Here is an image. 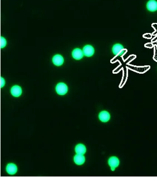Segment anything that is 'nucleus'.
<instances>
[{
    "label": "nucleus",
    "instance_id": "obj_5",
    "mask_svg": "<svg viewBox=\"0 0 157 177\" xmlns=\"http://www.w3.org/2000/svg\"><path fill=\"white\" fill-rule=\"evenodd\" d=\"M84 55V54L83 51H82L81 49H78V48L74 49L72 53L73 57L76 60H79L83 58Z\"/></svg>",
    "mask_w": 157,
    "mask_h": 177
},
{
    "label": "nucleus",
    "instance_id": "obj_1",
    "mask_svg": "<svg viewBox=\"0 0 157 177\" xmlns=\"http://www.w3.org/2000/svg\"><path fill=\"white\" fill-rule=\"evenodd\" d=\"M112 51H113V54L115 56H122L125 52L124 47L120 44H115L113 47Z\"/></svg>",
    "mask_w": 157,
    "mask_h": 177
},
{
    "label": "nucleus",
    "instance_id": "obj_13",
    "mask_svg": "<svg viewBox=\"0 0 157 177\" xmlns=\"http://www.w3.org/2000/svg\"><path fill=\"white\" fill-rule=\"evenodd\" d=\"M6 39L3 37H1V41H0V45H1V47L3 48L6 46Z\"/></svg>",
    "mask_w": 157,
    "mask_h": 177
},
{
    "label": "nucleus",
    "instance_id": "obj_11",
    "mask_svg": "<svg viewBox=\"0 0 157 177\" xmlns=\"http://www.w3.org/2000/svg\"><path fill=\"white\" fill-rule=\"evenodd\" d=\"M85 157L84 155L82 154H77L74 157V161L75 163L79 165L83 164L85 162Z\"/></svg>",
    "mask_w": 157,
    "mask_h": 177
},
{
    "label": "nucleus",
    "instance_id": "obj_4",
    "mask_svg": "<svg viewBox=\"0 0 157 177\" xmlns=\"http://www.w3.org/2000/svg\"><path fill=\"white\" fill-rule=\"evenodd\" d=\"M83 51L84 56H88V57L92 56L94 53V47L92 46L89 45H86V46L84 47Z\"/></svg>",
    "mask_w": 157,
    "mask_h": 177
},
{
    "label": "nucleus",
    "instance_id": "obj_10",
    "mask_svg": "<svg viewBox=\"0 0 157 177\" xmlns=\"http://www.w3.org/2000/svg\"><path fill=\"white\" fill-rule=\"evenodd\" d=\"M64 60L63 57L59 54L55 55L53 57V62L54 64L57 66H60L62 65L64 63Z\"/></svg>",
    "mask_w": 157,
    "mask_h": 177
},
{
    "label": "nucleus",
    "instance_id": "obj_9",
    "mask_svg": "<svg viewBox=\"0 0 157 177\" xmlns=\"http://www.w3.org/2000/svg\"><path fill=\"white\" fill-rule=\"evenodd\" d=\"M111 117L109 113L107 111H102L99 115V118L100 121L104 122H108Z\"/></svg>",
    "mask_w": 157,
    "mask_h": 177
},
{
    "label": "nucleus",
    "instance_id": "obj_2",
    "mask_svg": "<svg viewBox=\"0 0 157 177\" xmlns=\"http://www.w3.org/2000/svg\"><path fill=\"white\" fill-rule=\"evenodd\" d=\"M56 91L60 95H64L67 92V87L64 83H60L56 85Z\"/></svg>",
    "mask_w": 157,
    "mask_h": 177
},
{
    "label": "nucleus",
    "instance_id": "obj_8",
    "mask_svg": "<svg viewBox=\"0 0 157 177\" xmlns=\"http://www.w3.org/2000/svg\"><path fill=\"white\" fill-rule=\"evenodd\" d=\"M147 7L149 11L154 12L157 10V2L155 0H150L147 3Z\"/></svg>",
    "mask_w": 157,
    "mask_h": 177
},
{
    "label": "nucleus",
    "instance_id": "obj_12",
    "mask_svg": "<svg viewBox=\"0 0 157 177\" xmlns=\"http://www.w3.org/2000/svg\"><path fill=\"white\" fill-rule=\"evenodd\" d=\"M75 152L77 154L84 155L86 152V148L83 144H78L75 148Z\"/></svg>",
    "mask_w": 157,
    "mask_h": 177
},
{
    "label": "nucleus",
    "instance_id": "obj_3",
    "mask_svg": "<svg viewBox=\"0 0 157 177\" xmlns=\"http://www.w3.org/2000/svg\"><path fill=\"white\" fill-rule=\"evenodd\" d=\"M108 163H109V166L111 167V170L114 171L115 168L118 167V165H119L120 161H119V159L118 158L115 157H112L109 159Z\"/></svg>",
    "mask_w": 157,
    "mask_h": 177
},
{
    "label": "nucleus",
    "instance_id": "obj_14",
    "mask_svg": "<svg viewBox=\"0 0 157 177\" xmlns=\"http://www.w3.org/2000/svg\"><path fill=\"white\" fill-rule=\"evenodd\" d=\"M5 83V79L2 78V77H1V87L2 88Z\"/></svg>",
    "mask_w": 157,
    "mask_h": 177
},
{
    "label": "nucleus",
    "instance_id": "obj_6",
    "mask_svg": "<svg viewBox=\"0 0 157 177\" xmlns=\"http://www.w3.org/2000/svg\"><path fill=\"white\" fill-rule=\"evenodd\" d=\"M6 171L10 175L15 174L18 171V167L14 164H9L6 167Z\"/></svg>",
    "mask_w": 157,
    "mask_h": 177
},
{
    "label": "nucleus",
    "instance_id": "obj_7",
    "mask_svg": "<svg viewBox=\"0 0 157 177\" xmlns=\"http://www.w3.org/2000/svg\"><path fill=\"white\" fill-rule=\"evenodd\" d=\"M11 94L14 97H19L22 93V89L19 85H14L12 87L11 90Z\"/></svg>",
    "mask_w": 157,
    "mask_h": 177
}]
</instances>
